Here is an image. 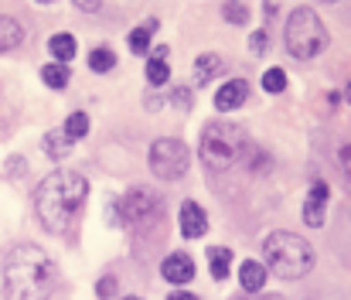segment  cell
<instances>
[{"instance_id":"cell-1","label":"cell","mask_w":351,"mask_h":300,"mask_svg":"<svg viewBox=\"0 0 351 300\" xmlns=\"http://www.w3.org/2000/svg\"><path fill=\"white\" fill-rule=\"evenodd\" d=\"M55 259L34 242H21L3 256L7 300H48L55 290Z\"/></svg>"},{"instance_id":"cell-2","label":"cell","mask_w":351,"mask_h":300,"mask_svg":"<svg viewBox=\"0 0 351 300\" xmlns=\"http://www.w3.org/2000/svg\"><path fill=\"white\" fill-rule=\"evenodd\" d=\"M86 198H89V181L79 171H55L38 185L34 208L48 232H65L86 208Z\"/></svg>"},{"instance_id":"cell-3","label":"cell","mask_w":351,"mask_h":300,"mask_svg":"<svg viewBox=\"0 0 351 300\" xmlns=\"http://www.w3.org/2000/svg\"><path fill=\"white\" fill-rule=\"evenodd\" d=\"M263 253H266V263L276 277L283 280H297V277H307L311 266H314V249L307 239H300L297 232H269L263 239Z\"/></svg>"},{"instance_id":"cell-4","label":"cell","mask_w":351,"mask_h":300,"mask_svg":"<svg viewBox=\"0 0 351 300\" xmlns=\"http://www.w3.org/2000/svg\"><path fill=\"white\" fill-rule=\"evenodd\" d=\"M249 137L235 123H208L202 133V161L208 168H232L245 157Z\"/></svg>"},{"instance_id":"cell-5","label":"cell","mask_w":351,"mask_h":300,"mask_svg":"<svg viewBox=\"0 0 351 300\" xmlns=\"http://www.w3.org/2000/svg\"><path fill=\"white\" fill-rule=\"evenodd\" d=\"M328 48V27L311 7H297L287 21V51L293 58H317Z\"/></svg>"},{"instance_id":"cell-6","label":"cell","mask_w":351,"mask_h":300,"mask_svg":"<svg viewBox=\"0 0 351 300\" xmlns=\"http://www.w3.org/2000/svg\"><path fill=\"white\" fill-rule=\"evenodd\" d=\"M160 218H164V201L150 188H130L119 198V222H130L140 232H150Z\"/></svg>"},{"instance_id":"cell-7","label":"cell","mask_w":351,"mask_h":300,"mask_svg":"<svg viewBox=\"0 0 351 300\" xmlns=\"http://www.w3.org/2000/svg\"><path fill=\"white\" fill-rule=\"evenodd\" d=\"M150 168H154V174L164 178V181L184 178L188 168H191V150H188V143H184V140H174V137L157 140V143L150 147Z\"/></svg>"},{"instance_id":"cell-8","label":"cell","mask_w":351,"mask_h":300,"mask_svg":"<svg viewBox=\"0 0 351 300\" xmlns=\"http://www.w3.org/2000/svg\"><path fill=\"white\" fill-rule=\"evenodd\" d=\"M160 273H164V280L174 284V287L191 284V280H195V259H191L188 253H171V256L160 263Z\"/></svg>"},{"instance_id":"cell-9","label":"cell","mask_w":351,"mask_h":300,"mask_svg":"<svg viewBox=\"0 0 351 300\" xmlns=\"http://www.w3.org/2000/svg\"><path fill=\"white\" fill-rule=\"evenodd\" d=\"M208 232V215L198 201H184L181 205V235L184 239H202Z\"/></svg>"},{"instance_id":"cell-10","label":"cell","mask_w":351,"mask_h":300,"mask_svg":"<svg viewBox=\"0 0 351 300\" xmlns=\"http://www.w3.org/2000/svg\"><path fill=\"white\" fill-rule=\"evenodd\" d=\"M328 185H314L311 188V195H307V201H304V222L311 225V229H321L324 225V205H328Z\"/></svg>"},{"instance_id":"cell-11","label":"cell","mask_w":351,"mask_h":300,"mask_svg":"<svg viewBox=\"0 0 351 300\" xmlns=\"http://www.w3.org/2000/svg\"><path fill=\"white\" fill-rule=\"evenodd\" d=\"M249 96V86L242 82V79H232V82H226V86H219V93H215V109L219 113H232L239 109L242 102Z\"/></svg>"},{"instance_id":"cell-12","label":"cell","mask_w":351,"mask_h":300,"mask_svg":"<svg viewBox=\"0 0 351 300\" xmlns=\"http://www.w3.org/2000/svg\"><path fill=\"white\" fill-rule=\"evenodd\" d=\"M222 72H226L222 55L205 51V55H198V62H195V86H208V82H212V79H219Z\"/></svg>"},{"instance_id":"cell-13","label":"cell","mask_w":351,"mask_h":300,"mask_svg":"<svg viewBox=\"0 0 351 300\" xmlns=\"http://www.w3.org/2000/svg\"><path fill=\"white\" fill-rule=\"evenodd\" d=\"M239 284H242L245 294H259V290L266 287V266L256 263V259H245V263L239 266Z\"/></svg>"},{"instance_id":"cell-14","label":"cell","mask_w":351,"mask_h":300,"mask_svg":"<svg viewBox=\"0 0 351 300\" xmlns=\"http://www.w3.org/2000/svg\"><path fill=\"white\" fill-rule=\"evenodd\" d=\"M167 79H171L167 45H160V48H154V55H150V62H147V82H150V86H167Z\"/></svg>"},{"instance_id":"cell-15","label":"cell","mask_w":351,"mask_h":300,"mask_svg":"<svg viewBox=\"0 0 351 300\" xmlns=\"http://www.w3.org/2000/svg\"><path fill=\"white\" fill-rule=\"evenodd\" d=\"M208 270H212V277L222 284V280L229 277V270H232V249L212 246V249H208Z\"/></svg>"},{"instance_id":"cell-16","label":"cell","mask_w":351,"mask_h":300,"mask_svg":"<svg viewBox=\"0 0 351 300\" xmlns=\"http://www.w3.org/2000/svg\"><path fill=\"white\" fill-rule=\"evenodd\" d=\"M48 51H51V58H55L58 65H69V62L75 58V38H72V34H55V38L48 41Z\"/></svg>"},{"instance_id":"cell-17","label":"cell","mask_w":351,"mask_h":300,"mask_svg":"<svg viewBox=\"0 0 351 300\" xmlns=\"http://www.w3.org/2000/svg\"><path fill=\"white\" fill-rule=\"evenodd\" d=\"M41 82L48 86V89H65L69 82H72V72H69V65H58V62H48L45 69H41Z\"/></svg>"},{"instance_id":"cell-18","label":"cell","mask_w":351,"mask_h":300,"mask_svg":"<svg viewBox=\"0 0 351 300\" xmlns=\"http://www.w3.org/2000/svg\"><path fill=\"white\" fill-rule=\"evenodd\" d=\"M21 41H24V31H21V24H17L14 17L0 14V51H10V48H17Z\"/></svg>"},{"instance_id":"cell-19","label":"cell","mask_w":351,"mask_h":300,"mask_svg":"<svg viewBox=\"0 0 351 300\" xmlns=\"http://www.w3.org/2000/svg\"><path fill=\"white\" fill-rule=\"evenodd\" d=\"M154 27H157V21H143L140 27H133V31H130V51H133V55H143V51L150 48Z\"/></svg>"},{"instance_id":"cell-20","label":"cell","mask_w":351,"mask_h":300,"mask_svg":"<svg viewBox=\"0 0 351 300\" xmlns=\"http://www.w3.org/2000/svg\"><path fill=\"white\" fill-rule=\"evenodd\" d=\"M72 140L65 137V130H51V133H45V150H48V157H65V154H72Z\"/></svg>"},{"instance_id":"cell-21","label":"cell","mask_w":351,"mask_h":300,"mask_svg":"<svg viewBox=\"0 0 351 300\" xmlns=\"http://www.w3.org/2000/svg\"><path fill=\"white\" fill-rule=\"evenodd\" d=\"M113 65H117V51H113V48L103 45V48H93V51H89V69H93V72H110Z\"/></svg>"},{"instance_id":"cell-22","label":"cell","mask_w":351,"mask_h":300,"mask_svg":"<svg viewBox=\"0 0 351 300\" xmlns=\"http://www.w3.org/2000/svg\"><path fill=\"white\" fill-rule=\"evenodd\" d=\"M62 130H65V137L75 143V140H82V137L89 133V116H86V113H72V116L65 119V126H62Z\"/></svg>"},{"instance_id":"cell-23","label":"cell","mask_w":351,"mask_h":300,"mask_svg":"<svg viewBox=\"0 0 351 300\" xmlns=\"http://www.w3.org/2000/svg\"><path fill=\"white\" fill-rule=\"evenodd\" d=\"M263 89H266L269 96H280V93L287 89V72H283V69H269V72L263 76Z\"/></svg>"},{"instance_id":"cell-24","label":"cell","mask_w":351,"mask_h":300,"mask_svg":"<svg viewBox=\"0 0 351 300\" xmlns=\"http://www.w3.org/2000/svg\"><path fill=\"white\" fill-rule=\"evenodd\" d=\"M222 17L232 21V24H245V21H249V7H245V3H226V7H222Z\"/></svg>"},{"instance_id":"cell-25","label":"cell","mask_w":351,"mask_h":300,"mask_svg":"<svg viewBox=\"0 0 351 300\" xmlns=\"http://www.w3.org/2000/svg\"><path fill=\"white\" fill-rule=\"evenodd\" d=\"M338 168H341V178H345V185L351 188V143H345V147L338 150Z\"/></svg>"},{"instance_id":"cell-26","label":"cell","mask_w":351,"mask_h":300,"mask_svg":"<svg viewBox=\"0 0 351 300\" xmlns=\"http://www.w3.org/2000/svg\"><path fill=\"white\" fill-rule=\"evenodd\" d=\"M96 294H99L103 300L113 297V294H117V277H103V280L96 284Z\"/></svg>"},{"instance_id":"cell-27","label":"cell","mask_w":351,"mask_h":300,"mask_svg":"<svg viewBox=\"0 0 351 300\" xmlns=\"http://www.w3.org/2000/svg\"><path fill=\"white\" fill-rule=\"evenodd\" d=\"M174 102H178V106H181V109H188V106H191V102H195V96H191V93H188V89H178V93H174Z\"/></svg>"},{"instance_id":"cell-28","label":"cell","mask_w":351,"mask_h":300,"mask_svg":"<svg viewBox=\"0 0 351 300\" xmlns=\"http://www.w3.org/2000/svg\"><path fill=\"white\" fill-rule=\"evenodd\" d=\"M263 41H266V34L256 31V34H252V51H263Z\"/></svg>"},{"instance_id":"cell-29","label":"cell","mask_w":351,"mask_h":300,"mask_svg":"<svg viewBox=\"0 0 351 300\" xmlns=\"http://www.w3.org/2000/svg\"><path fill=\"white\" fill-rule=\"evenodd\" d=\"M167 300H198V297H195V294H188V290H174Z\"/></svg>"},{"instance_id":"cell-30","label":"cell","mask_w":351,"mask_h":300,"mask_svg":"<svg viewBox=\"0 0 351 300\" xmlns=\"http://www.w3.org/2000/svg\"><path fill=\"white\" fill-rule=\"evenodd\" d=\"M345 100L351 102V82H348V86H345Z\"/></svg>"},{"instance_id":"cell-31","label":"cell","mask_w":351,"mask_h":300,"mask_svg":"<svg viewBox=\"0 0 351 300\" xmlns=\"http://www.w3.org/2000/svg\"><path fill=\"white\" fill-rule=\"evenodd\" d=\"M123 300H140V297H123Z\"/></svg>"},{"instance_id":"cell-32","label":"cell","mask_w":351,"mask_h":300,"mask_svg":"<svg viewBox=\"0 0 351 300\" xmlns=\"http://www.w3.org/2000/svg\"><path fill=\"white\" fill-rule=\"evenodd\" d=\"M259 300H269V297H259Z\"/></svg>"}]
</instances>
